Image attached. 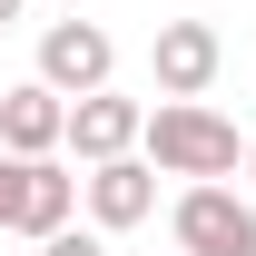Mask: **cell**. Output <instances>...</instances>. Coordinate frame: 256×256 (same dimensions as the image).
<instances>
[{"label": "cell", "instance_id": "obj_1", "mask_svg": "<svg viewBox=\"0 0 256 256\" xmlns=\"http://www.w3.org/2000/svg\"><path fill=\"white\" fill-rule=\"evenodd\" d=\"M138 158L158 168V178H236L246 168V138H236V118H217L207 98H158L148 108V128H138Z\"/></svg>", "mask_w": 256, "mask_h": 256}, {"label": "cell", "instance_id": "obj_2", "mask_svg": "<svg viewBox=\"0 0 256 256\" xmlns=\"http://www.w3.org/2000/svg\"><path fill=\"white\" fill-rule=\"evenodd\" d=\"M168 226H178V256H256V197H236L226 178H197Z\"/></svg>", "mask_w": 256, "mask_h": 256}, {"label": "cell", "instance_id": "obj_3", "mask_svg": "<svg viewBox=\"0 0 256 256\" xmlns=\"http://www.w3.org/2000/svg\"><path fill=\"white\" fill-rule=\"evenodd\" d=\"M40 79L60 98L108 89V79H118V40L98 30V20H50V30H40Z\"/></svg>", "mask_w": 256, "mask_h": 256}, {"label": "cell", "instance_id": "obj_4", "mask_svg": "<svg viewBox=\"0 0 256 256\" xmlns=\"http://www.w3.org/2000/svg\"><path fill=\"white\" fill-rule=\"evenodd\" d=\"M69 207H79V178H69L60 158H20V168H10V217H0V226L40 246V236L69 226Z\"/></svg>", "mask_w": 256, "mask_h": 256}, {"label": "cell", "instance_id": "obj_5", "mask_svg": "<svg viewBox=\"0 0 256 256\" xmlns=\"http://www.w3.org/2000/svg\"><path fill=\"white\" fill-rule=\"evenodd\" d=\"M158 98H207L217 89V69H226V40L207 30V20H158Z\"/></svg>", "mask_w": 256, "mask_h": 256}, {"label": "cell", "instance_id": "obj_6", "mask_svg": "<svg viewBox=\"0 0 256 256\" xmlns=\"http://www.w3.org/2000/svg\"><path fill=\"white\" fill-rule=\"evenodd\" d=\"M138 128H148V108H138V98L89 89V98H69V138H60V148H79L89 168H108V158H138Z\"/></svg>", "mask_w": 256, "mask_h": 256}, {"label": "cell", "instance_id": "obj_7", "mask_svg": "<svg viewBox=\"0 0 256 256\" xmlns=\"http://www.w3.org/2000/svg\"><path fill=\"white\" fill-rule=\"evenodd\" d=\"M79 197H89V226H98V236L148 226V217H158V168H148V158H108V168L79 178Z\"/></svg>", "mask_w": 256, "mask_h": 256}, {"label": "cell", "instance_id": "obj_8", "mask_svg": "<svg viewBox=\"0 0 256 256\" xmlns=\"http://www.w3.org/2000/svg\"><path fill=\"white\" fill-rule=\"evenodd\" d=\"M69 138V98L50 79H20V89H0V148L10 158H50Z\"/></svg>", "mask_w": 256, "mask_h": 256}, {"label": "cell", "instance_id": "obj_9", "mask_svg": "<svg viewBox=\"0 0 256 256\" xmlns=\"http://www.w3.org/2000/svg\"><path fill=\"white\" fill-rule=\"evenodd\" d=\"M40 256H108L98 236H79V226H60V236H40Z\"/></svg>", "mask_w": 256, "mask_h": 256}, {"label": "cell", "instance_id": "obj_10", "mask_svg": "<svg viewBox=\"0 0 256 256\" xmlns=\"http://www.w3.org/2000/svg\"><path fill=\"white\" fill-rule=\"evenodd\" d=\"M10 168H20V158H10V148H0V217H10Z\"/></svg>", "mask_w": 256, "mask_h": 256}, {"label": "cell", "instance_id": "obj_11", "mask_svg": "<svg viewBox=\"0 0 256 256\" xmlns=\"http://www.w3.org/2000/svg\"><path fill=\"white\" fill-rule=\"evenodd\" d=\"M20 10H30V0H0V30H10V20H20Z\"/></svg>", "mask_w": 256, "mask_h": 256}, {"label": "cell", "instance_id": "obj_12", "mask_svg": "<svg viewBox=\"0 0 256 256\" xmlns=\"http://www.w3.org/2000/svg\"><path fill=\"white\" fill-rule=\"evenodd\" d=\"M246 178H256V138H246Z\"/></svg>", "mask_w": 256, "mask_h": 256}]
</instances>
